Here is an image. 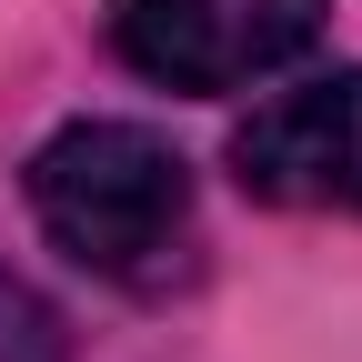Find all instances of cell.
I'll list each match as a JSON object with an SVG mask.
<instances>
[{
	"instance_id": "277c9868",
	"label": "cell",
	"mask_w": 362,
	"mask_h": 362,
	"mask_svg": "<svg viewBox=\"0 0 362 362\" xmlns=\"http://www.w3.org/2000/svg\"><path fill=\"white\" fill-rule=\"evenodd\" d=\"M0 362H61V312L0 272Z\"/></svg>"
},
{
	"instance_id": "7a4b0ae2",
	"label": "cell",
	"mask_w": 362,
	"mask_h": 362,
	"mask_svg": "<svg viewBox=\"0 0 362 362\" xmlns=\"http://www.w3.org/2000/svg\"><path fill=\"white\" fill-rule=\"evenodd\" d=\"M332 0H111V51L161 90H252L322 40Z\"/></svg>"
},
{
	"instance_id": "3957f363",
	"label": "cell",
	"mask_w": 362,
	"mask_h": 362,
	"mask_svg": "<svg viewBox=\"0 0 362 362\" xmlns=\"http://www.w3.org/2000/svg\"><path fill=\"white\" fill-rule=\"evenodd\" d=\"M232 181L272 211H362V71H312L232 131Z\"/></svg>"
},
{
	"instance_id": "6da1fadb",
	"label": "cell",
	"mask_w": 362,
	"mask_h": 362,
	"mask_svg": "<svg viewBox=\"0 0 362 362\" xmlns=\"http://www.w3.org/2000/svg\"><path fill=\"white\" fill-rule=\"evenodd\" d=\"M30 221L121 292H161L192 252V161L151 121H61L21 171Z\"/></svg>"
}]
</instances>
